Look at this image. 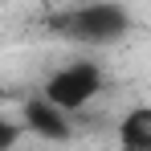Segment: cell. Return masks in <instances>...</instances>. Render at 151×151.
I'll return each instance as SVG.
<instances>
[{
	"label": "cell",
	"instance_id": "6",
	"mask_svg": "<svg viewBox=\"0 0 151 151\" xmlns=\"http://www.w3.org/2000/svg\"><path fill=\"white\" fill-rule=\"evenodd\" d=\"M0 106H4V86H0Z\"/></svg>",
	"mask_w": 151,
	"mask_h": 151
},
{
	"label": "cell",
	"instance_id": "4",
	"mask_svg": "<svg viewBox=\"0 0 151 151\" xmlns=\"http://www.w3.org/2000/svg\"><path fill=\"white\" fill-rule=\"evenodd\" d=\"M119 143H123V151H151V110L147 106H135L123 114Z\"/></svg>",
	"mask_w": 151,
	"mask_h": 151
},
{
	"label": "cell",
	"instance_id": "3",
	"mask_svg": "<svg viewBox=\"0 0 151 151\" xmlns=\"http://www.w3.org/2000/svg\"><path fill=\"white\" fill-rule=\"evenodd\" d=\"M21 131L37 135V139H70V114L45 102L41 94H33L21 106Z\"/></svg>",
	"mask_w": 151,
	"mask_h": 151
},
{
	"label": "cell",
	"instance_id": "1",
	"mask_svg": "<svg viewBox=\"0 0 151 151\" xmlns=\"http://www.w3.org/2000/svg\"><path fill=\"white\" fill-rule=\"evenodd\" d=\"M98 94H102V70L94 61H70V65L53 70L45 78V90H41V98L53 102L65 114H78L86 102H94Z\"/></svg>",
	"mask_w": 151,
	"mask_h": 151
},
{
	"label": "cell",
	"instance_id": "2",
	"mask_svg": "<svg viewBox=\"0 0 151 151\" xmlns=\"http://www.w3.org/2000/svg\"><path fill=\"white\" fill-rule=\"evenodd\" d=\"M123 29H127V8L119 0H86L82 8L65 17V33H74L78 41H90V45L119 41Z\"/></svg>",
	"mask_w": 151,
	"mask_h": 151
},
{
	"label": "cell",
	"instance_id": "5",
	"mask_svg": "<svg viewBox=\"0 0 151 151\" xmlns=\"http://www.w3.org/2000/svg\"><path fill=\"white\" fill-rule=\"evenodd\" d=\"M21 135H25V131H21L17 119H4V114H0V151H12Z\"/></svg>",
	"mask_w": 151,
	"mask_h": 151
}]
</instances>
